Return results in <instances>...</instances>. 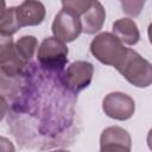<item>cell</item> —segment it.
<instances>
[{
  "label": "cell",
  "mask_w": 152,
  "mask_h": 152,
  "mask_svg": "<svg viewBox=\"0 0 152 152\" xmlns=\"http://www.w3.org/2000/svg\"><path fill=\"white\" fill-rule=\"evenodd\" d=\"M115 69L134 87L147 88L152 84V64L133 49L127 48L125 56L115 65Z\"/></svg>",
  "instance_id": "1"
},
{
  "label": "cell",
  "mask_w": 152,
  "mask_h": 152,
  "mask_svg": "<svg viewBox=\"0 0 152 152\" xmlns=\"http://www.w3.org/2000/svg\"><path fill=\"white\" fill-rule=\"evenodd\" d=\"M127 48L110 32H101L90 43L91 55L102 64L115 65L122 59Z\"/></svg>",
  "instance_id": "2"
},
{
  "label": "cell",
  "mask_w": 152,
  "mask_h": 152,
  "mask_svg": "<svg viewBox=\"0 0 152 152\" xmlns=\"http://www.w3.org/2000/svg\"><path fill=\"white\" fill-rule=\"evenodd\" d=\"M69 50L65 43L55 37L45 38L37 51V61L49 71H59L68 63Z\"/></svg>",
  "instance_id": "3"
},
{
  "label": "cell",
  "mask_w": 152,
  "mask_h": 152,
  "mask_svg": "<svg viewBox=\"0 0 152 152\" xmlns=\"http://www.w3.org/2000/svg\"><path fill=\"white\" fill-rule=\"evenodd\" d=\"M53 37L63 43H70L74 42L82 30V21L81 17L75 14L71 11H68L65 8H62L55 17L51 26Z\"/></svg>",
  "instance_id": "4"
},
{
  "label": "cell",
  "mask_w": 152,
  "mask_h": 152,
  "mask_svg": "<svg viewBox=\"0 0 152 152\" xmlns=\"http://www.w3.org/2000/svg\"><path fill=\"white\" fill-rule=\"evenodd\" d=\"M94 75V65L87 61H76L71 63L62 76L63 84L74 94L87 88Z\"/></svg>",
  "instance_id": "5"
},
{
  "label": "cell",
  "mask_w": 152,
  "mask_h": 152,
  "mask_svg": "<svg viewBox=\"0 0 152 152\" xmlns=\"http://www.w3.org/2000/svg\"><path fill=\"white\" fill-rule=\"evenodd\" d=\"M102 109L108 118L125 121L133 116L135 103L129 95L121 91H113L103 97Z\"/></svg>",
  "instance_id": "6"
},
{
  "label": "cell",
  "mask_w": 152,
  "mask_h": 152,
  "mask_svg": "<svg viewBox=\"0 0 152 152\" xmlns=\"http://www.w3.org/2000/svg\"><path fill=\"white\" fill-rule=\"evenodd\" d=\"M132 139L129 133L119 126H110L102 131L100 152H131Z\"/></svg>",
  "instance_id": "7"
},
{
  "label": "cell",
  "mask_w": 152,
  "mask_h": 152,
  "mask_svg": "<svg viewBox=\"0 0 152 152\" xmlns=\"http://www.w3.org/2000/svg\"><path fill=\"white\" fill-rule=\"evenodd\" d=\"M25 62L20 59L14 50V43L11 36H1L0 39V66L4 76L14 77L25 66Z\"/></svg>",
  "instance_id": "8"
},
{
  "label": "cell",
  "mask_w": 152,
  "mask_h": 152,
  "mask_svg": "<svg viewBox=\"0 0 152 152\" xmlns=\"http://www.w3.org/2000/svg\"><path fill=\"white\" fill-rule=\"evenodd\" d=\"M17 20L21 27L25 26H36L43 23L45 18V6L40 1L26 0L15 7Z\"/></svg>",
  "instance_id": "9"
},
{
  "label": "cell",
  "mask_w": 152,
  "mask_h": 152,
  "mask_svg": "<svg viewBox=\"0 0 152 152\" xmlns=\"http://www.w3.org/2000/svg\"><path fill=\"white\" fill-rule=\"evenodd\" d=\"M106 20V11L100 1H91L90 7L81 17L82 30L87 34H94L99 32Z\"/></svg>",
  "instance_id": "10"
},
{
  "label": "cell",
  "mask_w": 152,
  "mask_h": 152,
  "mask_svg": "<svg viewBox=\"0 0 152 152\" xmlns=\"http://www.w3.org/2000/svg\"><path fill=\"white\" fill-rule=\"evenodd\" d=\"M113 34L122 43L127 45H134L140 39V32L138 25L133 19L120 18L113 23Z\"/></svg>",
  "instance_id": "11"
},
{
  "label": "cell",
  "mask_w": 152,
  "mask_h": 152,
  "mask_svg": "<svg viewBox=\"0 0 152 152\" xmlns=\"http://www.w3.org/2000/svg\"><path fill=\"white\" fill-rule=\"evenodd\" d=\"M38 48V40L34 36H23L14 43V50L21 61L27 63Z\"/></svg>",
  "instance_id": "12"
},
{
  "label": "cell",
  "mask_w": 152,
  "mask_h": 152,
  "mask_svg": "<svg viewBox=\"0 0 152 152\" xmlns=\"http://www.w3.org/2000/svg\"><path fill=\"white\" fill-rule=\"evenodd\" d=\"M18 30H20V26L17 20L15 6L5 7L0 18V34L12 37V34H14Z\"/></svg>",
  "instance_id": "13"
},
{
  "label": "cell",
  "mask_w": 152,
  "mask_h": 152,
  "mask_svg": "<svg viewBox=\"0 0 152 152\" xmlns=\"http://www.w3.org/2000/svg\"><path fill=\"white\" fill-rule=\"evenodd\" d=\"M91 5V1H88V0H74V1H62V6L63 8L68 10V11H71L74 12L75 14L82 17L86 11L90 7Z\"/></svg>",
  "instance_id": "14"
},
{
  "label": "cell",
  "mask_w": 152,
  "mask_h": 152,
  "mask_svg": "<svg viewBox=\"0 0 152 152\" xmlns=\"http://www.w3.org/2000/svg\"><path fill=\"white\" fill-rule=\"evenodd\" d=\"M144 5H145L144 1H121L122 11L125 13H127L128 15H132V17L139 15Z\"/></svg>",
  "instance_id": "15"
},
{
  "label": "cell",
  "mask_w": 152,
  "mask_h": 152,
  "mask_svg": "<svg viewBox=\"0 0 152 152\" xmlns=\"http://www.w3.org/2000/svg\"><path fill=\"white\" fill-rule=\"evenodd\" d=\"M0 152H15L13 144L5 137L0 138Z\"/></svg>",
  "instance_id": "16"
},
{
  "label": "cell",
  "mask_w": 152,
  "mask_h": 152,
  "mask_svg": "<svg viewBox=\"0 0 152 152\" xmlns=\"http://www.w3.org/2000/svg\"><path fill=\"white\" fill-rule=\"evenodd\" d=\"M146 140H147V146H148V148H150V150L152 151V128H151V129L148 131Z\"/></svg>",
  "instance_id": "17"
},
{
  "label": "cell",
  "mask_w": 152,
  "mask_h": 152,
  "mask_svg": "<svg viewBox=\"0 0 152 152\" xmlns=\"http://www.w3.org/2000/svg\"><path fill=\"white\" fill-rule=\"evenodd\" d=\"M147 36H148V40H150V43L152 44V23L148 25V27H147Z\"/></svg>",
  "instance_id": "18"
},
{
  "label": "cell",
  "mask_w": 152,
  "mask_h": 152,
  "mask_svg": "<svg viewBox=\"0 0 152 152\" xmlns=\"http://www.w3.org/2000/svg\"><path fill=\"white\" fill-rule=\"evenodd\" d=\"M51 152H70V151H68V150H53V151H51Z\"/></svg>",
  "instance_id": "19"
}]
</instances>
